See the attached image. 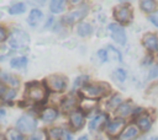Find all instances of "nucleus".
I'll return each mask as SVG.
<instances>
[{"mask_svg": "<svg viewBox=\"0 0 158 140\" xmlns=\"http://www.w3.org/2000/svg\"><path fill=\"white\" fill-rule=\"evenodd\" d=\"M125 124H126L125 120L121 119V118H116V119L109 122L106 124V133H107V135H110L112 138L120 136V134L125 129Z\"/></svg>", "mask_w": 158, "mask_h": 140, "instance_id": "1a4fd4ad", "label": "nucleus"}, {"mask_svg": "<svg viewBox=\"0 0 158 140\" xmlns=\"http://www.w3.org/2000/svg\"><path fill=\"white\" fill-rule=\"evenodd\" d=\"M15 97H16V91L14 88H10L5 85H0V101L10 102Z\"/></svg>", "mask_w": 158, "mask_h": 140, "instance_id": "a211bd4d", "label": "nucleus"}, {"mask_svg": "<svg viewBox=\"0 0 158 140\" xmlns=\"http://www.w3.org/2000/svg\"><path fill=\"white\" fill-rule=\"evenodd\" d=\"M98 56H99V59L104 63V61H107V56H106V52H105V49H100L99 52H98Z\"/></svg>", "mask_w": 158, "mask_h": 140, "instance_id": "72a5a7b5", "label": "nucleus"}, {"mask_svg": "<svg viewBox=\"0 0 158 140\" xmlns=\"http://www.w3.org/2000/svg\"><path fill=\"white\" fill-rule=\"evenodd\" d=\"M80 92L84 95L85 98L89 99H98L100 97H104L111 92V87L107 82L102 81H95V82H89L85 84L81 88Z\"/></svg>", "mask_w": 158, "mask_h": 140, "instance_id": "f257e3e1", "label": "nucleus"}, {"mask_svg": "<svg viewBox=\"0 0 158 140\" xmlns=\"http://www.w3.org/2000/svg\"><path fill=\"white\" fill-rule=\"evenodd\" d=\"M69 124H70V128L77 131V130H80L84 124H85V118H84V114L81 111H73L70 112L69 114Z\"/></svg>", "mask_w": 158, "mask_h": 140, "instance_id": "9b49d317", "label": "nucleus"}, {"mask_svg": "<svg viewBox=\"0 0 158 140\" xmlns=\"http://www.w3.org/2000/svg\"><path fill=\"white\" fill-rule=\"evenodd\" d=\"M0 140H6V139H5V136H4V135H1V134H0Z\"/></svg>", "mask_w": 158, "mask_h": 140, "instance_id": "a19ab883", "label": "nucleus"}, {"mask_svg": "<svg viewBox=\"0 0 158 140\" xmlns=\"http://www.w3.org/2000/svg\"><path fill=\"white\" fill-rule=\"evenodd\" d=\"M4 136H5L6 140H23V139H22V134H21L17 129H15V128L7 129Z\"/></svg>", "mask_w": 158, "mask_h": 140, "instance_id": "cd10ccee", "label": "nucleus"}, {"mask_svg": "<svg viewBox=\"0 0 158 140\" xmlns=\"http://www.w3.org/2000/svg\"><path fill=\"white\" fill-rule=\"evenodd\" d=\"M10 65L15 69H23L27 65V58L26 56H16L12 58L10 61Z\"/></svg>", "mask_w": 158, "mask_h": 140, "instance_id": "bb28decb", "label": "nucleus"}, {"mask_svg": "<svg viewBox=\"0 0 158 140\" xmlns=\"http://www.w3.org/2000/svg\"><path fill=\"white\" fill-rule=\"evenodd\" d=\"M0 81L2 82V85L10 87V88H17L20 86V80L11 74H6V72H1L0 74Z\"/></svg>", "mask_w": 158, "mask_h": 140, "instance_id": "2eb2a0df", "label": "nucleus"}, {"mask_svg": "<svg viewBox=\"0 0 158 140\" xmlns=\"http://www.w3.org/2000/svg\"><path fill=\"white\" fill-rule=\"evenodd\" d=\"M43 85L52 92H63L67 88L68 79L60 74H52L43 80Z\"/></svg>", "mask_w": 158, "mask_h": 140, "instance_id": "7ed1b4c3", "label": "nucleus"}, {"mask_svg": "<svg viewBox=\"0 0 158 140\" xmlns=\"http://www.w3.org/2000/svg\"><path fill=\"white\" fill-rule=\"evenodd\" d=\"M122 103H123V99H122L121 95H120V93H115V95L110 98V101L107 102V108L116 111V109L118 108V106L122 104Z\"/></svg>", "mask_w": 158, "mask_h": 140, "instance_id": "a878e982", "label": "nucleus"}, {"mask_svg": "<svg viewBox=\"0 0 158 140\" xmlns=\"http://www.w3.org/2000/svg\"><path fill=\"white\" fill-rule=\"evenodd\" d=\"M43 138H44L43 131H37V133H35V134L31 136L30 140H43Z\"/></svg>", "mask_w": 158, "mask_h": 140, "instance_id": "f704fd0d", "label": "nucleus"}, {"mask_svg": "<svg viewBox=\"0 0 158 140\" xmlns=\"http://www.w3.org/2000/svg\"><path fill=\"white\" fill-rule=\"evenodd\" d=\"M157 74H158V69H157V70H153V69L151 70V76L154 77V76H157Z\"/></svg>", "mask_w": 158, "mask_h": 140, "instance_id": "58836bf2", "label": "nucleus"}, {"mask_svg": "<svg viewBox=\"0 0 158 140\" xmlns=\"http://www.w3.org/2000/svg\"><path fill=\"white\" fill-rule=\"evenodd\" d=\"M114 17L120 25H127L133 17L132 9L128 5H118L114 9Z\"/></svg>", "mask_w": 158, "mask_h": 140, "instance_id": "423d86ee", "label": "nucleus"}, {"mask_svg": "<svg viewBox=\"0 0 158 140\" xmlns=\"http://www.w3.org/2000/svg\"><path fill=\"white\" fill-rule=\"evenodd\" d=\"M6 38H7V29L2 25H0V43L5 42Z\"/></svg>", "mask_w": 158, "mask_h": 140, "instance_id": "2f4dec72", "label": "nucleus"}, {"mask_svg": "<svg viewBox=\"0 0 158 140\" xmlns=\"http://www.w3.org/2000/svg\"><path fill=\"white\" fill-rule=\"evenodd\" d=\"M86 80V76H79L77 80H75V86H84L85 84H84V81Z\"/></svg>", "mask_w": 158, "mask_h": 140, "instance_id": "c9c22d12", "label": "nucleus"}, {"mask_svg": "<svg viewBox=\"0 0 158 140\" xmlns=\"http://www.w3.org/2000/svg\"><path fill=\"white\" fill-rule=\"evenodd\" d=\"M65 5H67L65 1H62V0H53V1H51V4H49V10H51V12H53V14H60V12L64 11Z\"/></svg>", "mask_w": 158, "mask_h": 140, "instance_id": "b1692460", "label": "nucleus"}, {"mask_svg": "<svg viewBox=\"0 0 158 140\" xmlns=\"http://www.w3.org/2000/svg\"><path fill=\"white\" fill-rule=\"evenodd\" d=\"M89 11V7L86 5H81L80 7L68 12L64 17H63V22L67 23V25H73V23H77V22H80L88 14Z\"/></svg>", "mask_w": 158, "mask_h": 140, "instance_id": "0eeeda50", "label": "nucleus"}, {"mask_svg": "<svg viewBox=\"0 0 158 140\" xmlns=\"http://www.w3.org/2000/svg\"><path fill=\"white\" fill-rule=\"evenodd\" d=\"M105 122H106V114L99 113V114H96V115L91 119V122H90V124H89V129H90V130H98L99 128H101V126L105 124Z\"/></svg>", "mask_w": 158, "mask_h": 140, "instance_id": "6ab92c4d", "label": "nucleus"}, {"mask_svg": "<svg viewBox=\"0 0 158 140\" xmlns=\"http://www.w3.org/2000/svg\"><path fill=\"white\" fill-rule=\"evenodd\" d=\"M151 140H158V136H153V138H151Z\"/></svg>", "mask_w": 158, "mask_h": 140, "instance_id": "79ce46f5", "label": "nucleus"}, {"mask_svg": "<svg viewBox=\"0 0 158 140\" xmlns=\"http://www.w3.org/2000/svg\"><path fill=\"white\" fill-rule=\"evenodd\" d=\"M139 6H141V10L147 12V14H153L154 11H157V1L154 0H142L139 2Z\"/></svg>", "mask_w": 158, "mask_h": 140, "instance_id": "5701e85b", "label": "nucleus"}, {"mask_svg": "<svg viewBox=\"0 0 158 140\" xmlns=\"http://www.w3.org/2000/svg\"><path fill=\"white\" fill-rule=\"evenodd\" d=\"M131 112H132V104H131V101H126V102H123L122 104L118 106V108L115 111V114H116L117 118L123 119V118L128 117V115L131 114Z\"/></svg>", "mask_w": 158, "mask_h": 140, "instance_id": "f3484780", "label": "nucleus"}, {"mask_svg": "<svg viewBox=\"0 0 158 140\" xmlns=\"http://www.w3.org/2000/svg\"><path fill=\"white\" fill-rule=\"evenodd\" d=\"M36 126H37L36 118L31 114H23L16 122V129L20 133H32L35 131Z\"/></svg>", "mask_w": 158, "mask_h": 140, "instance_id": "39448f33", "label": "nucleus"}, {"mask_svg": "<svg viewBox=\"0 0 158 140\" xmlns=\"http://www.w3.org/2000/svg\"><path fill=\"white\" fill-rule=\"evenodd\" d=\"M142 44L149 53L158 52V36L152 32L146 33L142 38Z\"/></svg>", "mask_w": 158, "mask_h": 140, "instance_id": "9d476101", "label": "nucleus"}, {"mask_svg": "<svg viewBox=\"0 0 158 140\" xmlns=\"http://www.w3.org/2000/svg\"><path fill=\"white\" fill-rule=\"evenodd\" d=\"M135 123H136V126L139 129V131H143V133L148 131L151 129V126H152V119H151V117L148 114H143V113L136 117Z\"/></svg>", "mask_w": 158, "mask_h": 140, "instance_id": "f8f14e48", "label": "nucleus"}, {"mask_svg": "<svg viewBox=\"0 0 158 140\" xmlns=\"http://www.w3.org/2000/svg\"><path fill=\"white\" fill-rule=\"evenodd\" d=\"M25 10H26V5L23 2H15L9 7V14L10 15H19V14L25 12Z\"/></svg>", "mask_w": 158, "mask_h": 140, "instance_id": "c85d7f7f", "label": "nucleus"}, {"mask_svg": "<svg viewBox=\"0 0 158 140\" xmlns=\"http://www.w3.org/2000/svg\"><path fill=\"white\" fill-rule=\"evenodd\" d=\"M114 76H115L120 82H123V81L126 80V72H125V70H122V69H116V70L114 71Z\"/></svg>", "mask_w": 158, "mask_h": 140, "instance_id": "7c9ffc66", "label": "nucleus"}, {"mask_svg": "<svg viewBox=\"0 0 158 140\" xmlns=\"http://www.w3.org/2000/svg\"><path fill=\"white\" fill-rule=\"evenodd\" d=\"M58 117V111L54 108V107H46L42 109L41 112V118L42 120L47 122V123H51V122H54Z\"/></svg>", "mask_w": 158, "mask_h": 140, "instance_id": "dca6fc26", "label": "nucleus"}, {"mask_svg": "<svg viewBox=\"0 0 158 140\" xmlns=\"http://www.w3.org/2000/svg\"><path fill=\"white\" fill-rule=\"evenodd\" d=\"M48 91H47V87L40 82H30L27 84L26 86V91H25V95H26V98L28 101H31L32 103H43L47 98V95Z\"/></svg>", "mask_w": 158, "mask_h": 140, "instance_id": "f03ea898", "label": "nucleus"}, {"mask_svg": "<svg viewBox=\"0 0 158 140\" xmlns=\"http://www.w3.org/2000/svg\"><path fill=\"white\" fill-rule=\"evenodd\" d=\"M84 106L86 107L84 112H90V111H91V109H94V107H95V99L84 98V101H83V102H80V108H83Z\"/></svg>", "mask_w": 158, "mask_h": 140, "instance_id": "c756f323", "label": "nucleus"}, {"mask_svg": "<svg viewBox=\"0 0 158 140\" xmlns=\"http://www.w3.org/2000/svg\"><path fill=\"white\" fill-rule=\"evenodd\" d=\"M77 32L80 37H88L91 32H93V28L90 26L89 22H80L78 25V28H77Z\"/></svg>", "mask_w": 158, "mask_h": 140, "instance_id": "393cba45", "label": "nucleus"}, {"mask_svg": "<svg viewBox=\"0 0 158 140\" xmlns=\"http://www.w3.org/2000/svg\"><path fill=\"white\" fill-rule=\"evenodd\" d=\"M138 134H139V129L136 126V124H130V125L125 126V129L120 134L118 139L120 140H133L138 136Z\"/></svg>", "mask_w": 158, "mask_h": 140, "instance_id": "4468645a", "label": "nucleus"}, {"mask_svg": "<svg viewBox=\"0 0 158 140\" xmlns=\"http://www.w3.org/2000/svg\"><path fill=\"white\" fill-rule=\"evenodd\" d=\"M64 140H73V138H72V135H70V134L65 133V134H64Z\"/></svg>", "mask_w": 158, "mask_h": 140, "instance_id": "e433bc0d", "label": "nucleus"}, {"mask_svg": "<svg viewBox=\"0 0 158 140\" xmlns=\"http://www.w3.org/2000/svg\"><path fill=\"white\" fill-rule=\"evenodd\" d=\"M30 43V36L23 29H14L9 37V44L11 48H23Z\"/></svg>", "mask_w": 158, "mask_h": 140, "instance_id": "20e7f679", "label": "nucleus"}, {"mask_svg": "<svg viewBox=\"0 0 158 140\" xmlns=\"http://www.w3.org/2000/svg\"><path fill=\"white\" fill-rule=\"evenodd\" d=\"M42 18H43L42 11L38 10V9H33V10H31V12H30V15L27 17V22L31 26H37L42 21Z\"/></svg>", "mask_w": 158, "mask_h": 140, "instance_id": "aec40b11", "label": "nucleus"}, {"mask_svg": "<svg viewBox=\"0 0 158 140\" xmlns=\"http://www.w3.org/2000/svg\"><path fill=\"white\" fill-rule=\"evenodd\" d=\"M149 20H151V22H152L154 26H157V27H158V10H157V11H154L153 14H151Z\"/></svg>", "mask_w": 158, "mask_h": 140, "instance_id": "473e14b6", "label": "nucleus"}, {"mask_svg": "<svg viewBox=\"0 0 158 140\" xmlns=\"http://www.w3.org/2000/svg\"><path fill=\"white\" fill-rule=\"evenodd\" d=\"M64 130L62 128H58V126H53V128H49L47 130V136H48V140H62L64 138Z\"/></svg>", "mask_w": 158, "mask_h": 140, "instance_id": "412c9836", "label": "nucleus"}, {"mask_svg": "<svg viewBox=\"0 0 158 140\" xmlns=\"http://www.w3.org/2000/svg\"><path fill=\"white\" fill-rule=\"evenodd\" d=\"M77 104H79L78 96L75 93H69L62 101V109L64 112H70V111L73 112V109L77 107Z\"/></svg>", "mask_w": 158, "mask_h": 140, "instance_id": "ddd939ff", "label": "nucleus"}, {"mask_svg": "<svg viewBox=\"0 0 158 140\" xmlns=\"http://www.w3.org/2000/svg\"><path fill=\"white\" fill-rule=\"evenodd\" d=\"M5 114H6V113H5V109L0 108V120H1V119H2L4 117H5Z\"/></svg>", "mask_w": 158, "mask_h": 140, "instance_id": "4c0bfd02", "label": "nucleus"}, {"mask_svg": "<svg viewBox=\"0 0 158 140\" xmlns=\"http://www.w3.org/2000/svg\"><path fill=\"white\" fill-rule=\"evenodd\" d=\"M109 31L111 33V38L117 44L123 45L126 43V32H125V28L120 23H116V22L110 23L109 25Z\"/></svg>", "mask_w": 158, "mask_h": 140, "instance_id": "6e6552de", "label": "nucleus"}, {"mask_svg": "<svg viewBox=\"0 0 158 140\" xmlns=\"http://www.w3.org/2000/svg\"><path fill=\"white\" fill-rule=\"evenodd\" d=\"M79 140H88V136H86V135H84V136H81Z\"/></svg>", "mask_w": 158, "mask_h": 140, "instance_id": "ea45409f", "label": "nucleus"}, {"mask_svg": "<svg viewBox=\"0 0 158 140\" xmlns=\"http://www.w3.org/2000/svg\"><path fill=\"white\" fill-rule=\"evenodd\" d=\"M105 52H106V56H107V60H114V61H121L122 60V56H121V53L114 48L112 45H107L105 48Z\"/></svg>", "mask_w": 158, "mask_h": 140, "instance_id": "4be33fe9", "label": "nucleus"}, {"mask_svg": "<svg viewBox=\"0 0 158 140\" xmlns=\"http://www.w3.org/2000/svg\"><path fill=\"white\" fill-rule=\"evenodd\" d=\"M139 140H146V139H144V138H142V139H139Z\"/></svg>", "mask_w": 158, "mask_h": 140, "instance_id": "37998d69", "label": "nucleus"}]
</instances>
